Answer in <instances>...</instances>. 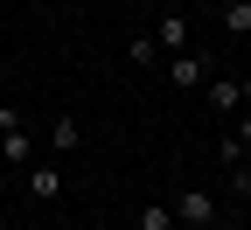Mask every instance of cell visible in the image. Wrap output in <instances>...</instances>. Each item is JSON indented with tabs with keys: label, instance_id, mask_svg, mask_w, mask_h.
<instances>
[{
	"label": "cell",
	"instance_id": "1",
	"mask_svg": "<svg viewBox=\"0 0 251 230\" xmlns=\"http://www.w3.org/2000/svg\"><path fill=\"white\" fill-rule=\"evenodd\" d=\"M0 153L14 160V168H28V160H35V147H28V126H21L14 105H0Z\"/></svg>",
	"mask_w": 251,
	"mask_h": 230
},
{
	"label": "cell",
	"instance_id": "2",
	"mask_svg": "<svg viewBox=\"0 0 251 230\" xmlns=\"http://www.w3.org/2000/svg\"><path fill=\"white\" fill-rule=\"evenodd\" d=\"M175 216H181V223H196V230H202V223H216L209 188H181V195H175Z\"/></svg>",
	"mask_w": 251,
	"mask_h": 230
},
{
	"label": "cell",
	"instance_id": "3",
	"mask_svg": "<svg viewBox=\"0 0 251 230\" xmlns=\"http://www.w3.org/2000/svg\"><path fill=\"white\" fill-rule=\"evenodd\" d=\"M168 84H175V91H196V84H202V56L175 49V56H168Z\"/></svg>",
	"mask_w": 251,
	"mask_h": 230
},
{
	"label": "cell",
	"instance_id": "4",
	"mask_svg": "<svg viewBox=\"0 0 251 230\" xmlns=\"http://www.w3.org/2000/svg\"><path fill=\"white\" fill-rule=\"evenodd\" d=\"M153 49H188V14H161V21H153Z\"/></svg>",
	"mask_w": 251,
	"mask_h": 230
},
{
	"label": "cell",
	"instance_id": "5",
	"mask_svg": "<svg viewBox=\"0 0 251 230\" xmlns=\"http://www.w3.org/2000/svg\"><path fill=\"white\" fill-rule=\"evenodd\" d=\"M28 195H35V203H56V195H63V175L56 168H28Z\"/></svg>",
	"mask_w": 251,
	"mask_h": 230
},
{
	"label": "cell",
	"instance_id": "6",
	"mask_svg": "<svg viewBox=\"0 0 251 230\" xmlns=\"http://www.w3.org/2000/svg\"><path fill=\"white\" fill-rule=\"evenodd\" d=\"M209 105H216V112H237V105H244L237 77H216V84H209Z\"/></svg>",
	"mask_w": 251,
	"mask_h": 230
},
{
	"label": "cell",
	"instance_id": "7",
	"mask_svg": "<svg viewBox=\"0 0 251 230\" xmlns=\"http://www.w3.org/2000/svg\"><path fill=\"white\" fill-rule=\"evenodd\" d=\"M224 35H251V0H224Z\"/></svg>",
	"mask_w": 251,
	"mask_h": 230
},
{
	"label": "cell",
	"instance_id": "8",
	"mask_svg": "<svg viewBox=\"0 0 251 230\" xmlns=\"http://www.w3.org/2000/svg\"><path fill=\"white\" fill-rule=\"evenodd\" d=\"M49 140H56V153H70V147H77V140H84V126H77V119H70V112H63V119H56V126H49Z\"/></svg>",
	"mask_w": 251,
	"mask_h": 230
},
{
	"label": "cell",
	"instance_id": "9",
	"mask_svg": "<svg viewBox=\"0 0 251 230\" xmlns=\"http://www.w3.org/2000/svg\"><path fill=\"white\" fill-rule=\"evenodd\" d=\"M140 230H175V209H168V203H147V209H140Z\"/></svg>",
	"mask_w": 251,
	"mask_h": 230
},
{
	"label": "cell",
	"instance_id": "10",
	"mask_svg": "<svg viewBox=\"0 0 251 230\" xmlns=\"http://www.w3.org/2000/svg\"><path fill=\"white\" fill-rule=\"evenodd\" d=\"M237 140H244V153H251V112H244V119H237Z\"/></svg>",
	"mask_w": 251,
	"mask_h": 230
},
{
	"label": "cell",
	"instance_id": "11",
	"mask_svg": "<svg viewBox=\"0 0 251 230\" xmlns=\"http://www.w3.org/2000/svg\"><path fill=\"white\" fill-rule=\"evenodd\" d=\"M237 188H244V195H251V168H237Z\"/></svg>",
	"mask_w": 251,
	"mask_h": 230
},
{
	"label": "cell",
	"instance_id": "12",
	"mask_svg": "<svg viewBox=\"0 0 251 230\" xmlns=\"http://www.w3.org/2000/svg\"><path fill=\"white\" fill-rule=\"evenodd\" d=\"M237 91H244V105H251V77H237Z\"/></svg>",
	"mask_w": 251,
	"mask_h": 230
},
{
	"label": "cell",
	"instance_id": "13",
	"mask_svg": "<svg viewBox=\"0 0 251 230\" xmlns=\"http://www.w3.org/2000/svg\"><path fill=\"white\" fill-rule=\"evenodd\" d=\"M175 230H196V223H181V216H175Z\"/></svg>",
	"mask_w": 251,
	"mask_h": 230
}]
</instances>
